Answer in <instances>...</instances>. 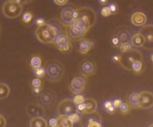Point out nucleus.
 Returning a JSON list of instances; mask_svg holds the SVG:
<instances>
[{
  "label": "nucleus",
  "mask_w": 153,
  "mask_h": 127,
  "mask_svg": "<svg viewBox=\"0 0 153 127\" xmlns=\"http://www.w3.org/2000/svg\"><path fill=\"white\" fill-rule=\"evenodd\" d=\"M56 23H45L42 26H38L35 29V35L39 42L45 44L53 43L57 35L62 32Z\"/></svg>",
  "instance_id": "obj_1"
},
{
  "label": "nucleus",
  "mask_w": 153,
  "mask_h": 127,
  "mask_svg": "<svg viewBox=\"0 0 153 127\" xmlns=\"http://www.w3.org/2000/svg\"><path fill=\"white\" fill-rule=\"evenodd\" d=\"M45 78L51 82L60 81L64 76L65 68L60 61L56 60L48 61L45 66Z\"/></svg>",
  "instance_id": "obj_2"
},
{
  "label": "nucleus",
  "mask_w": 153,
  "mask_h": 127,
  "mask_svg": "<svg viewBox=\"0 0 153 127\" xmlns=\"http://www.w3.org/2000/svg\"><path fill=\"white\" fill-rule=\"evenodd\" d=\"M2 12L6 18H17L23 12V5L15 0H7L2 5Z\"/></svg>",
  "instance_id": "obj_3"
},
{
  "label": "nucleus",
  "mask_w": 153,
  "mask_h": 127,
  "mask_svg": "<svg viewBox=\"0 0 153 127\" xmlns=\"http://www.w3.org/2000/svg\"><path fill=\"white\" fill-rule=\"evenodd\" d=\"M136 60L143 61L142 53L137 49H131L128 52L122 53L120 65L126 70L131 71V65Z\"/></svg>",
  "instance_id": "obj_4"
},
{
  "label": "nucleus",
  "mask_w": 153,
  "mask_h": 127,
  "mask_svg": "<svg viewBox=\"0 0 153 127\" xmlns=\"http://www.w3.org/2000/svg\"><path fill=\"white\" fill-rule=\"evenodd\" d=\"M77 8L79 11L78 18L90 29L97 21V14L93 8L89 6H83Z\"/></svg>",
  "instance_id": "obj_5"
},
{
  "label": "nucleus",
  "mask_w": 153,
  "mask_h": 127,
  "mask_svg": "<svg viewBox=\"0 0 153 127\" xmlns=\"http://www.w3.org/2000/svg\"><path fill=\"white\" fill-rule=\"evenodd\" d=\"M53 44L61 52H68L72 49L71 41L69 40L65 32H60L57 35Z\"/></svg>",
  "instance_id": "obj_6"
},
{
  "label": "nucleus",
  "mask_w": 153,
  "mask_h": 127,
  "mask_svg": "<svg viewBox=\"0 0 153 127\" xmlns=\"http://www.w3.org/2000/svg\"><path fill=\"white\" fill-rule=\"evenodd\" d=\"M98 104L96 100L92 98H86L83 103L76 105V112L82 115H89L97 111Z\"/></svg>",
  "instance_id": "obj_7"
},
{
  "label": "nucleus",
  "mask_w": 153,
  "mask_h": 127,
  "mask_svg": "<svg viewBox=\"0 0 153 127\" xmlns=\"http://www.w3.org/2000/svg\"><path fill=\"white\" fill-rule=\"evenodd\" d=\"M86 79L83 75L75 76L69 84V90L74 94L81 93L86 88Z\"/></svg>",
  "instance_id": "obj_8"
},
{
  "label": "nucleus",
  "mask_w": 153,
  "mask_h": 127,
  "mask_svg": "<svg viewBox=\"0 0 153 127\" xmlns=\"http://www.w3.org/2000/svg\"><path fill=\"white\" fill-rule=\"evenodd\" d=\"M140 32L144 36L145 43L143 47L146 49H153V25L147 24L141 26Z\"/></svg>",
  "instance_id": "obj_9"
},
{
  "label": "nucleus",
  "mask_w": 153,
  "mask_h": 127,
  "mask_svg": "<svg viewBox=\"0 0 153 127\" xmlns=\"http://www.w3.org/2000/svg\"><path fill=\"white\" fill-rule=\"evenodd\" d=\"M56 111L58 115H69L76 112V106L71 99H64L59 102Z\"/></svg>",
  "instance_id": "obj_10"
},
{
  "label": "nucleus",
  "mask_w": 153,
  "mask_h": 127,
  "mask_svg": "<svg viewBox=\"0 0 153 127\" xmlns=\"http://www.w3.org/2000/svg\"><path fill=\"white\" fill-rule=\"evenodd\" d=\"M74 9L75 8L72 5H68L63 8L60 12V23L66 28L73 23V11Z\"/></svg>",
  "instance_id": "obj_11"
},
{
  "label": "nucleus",
  "mask_w": 153,
  "mask_h": 127,
  "mask_svg": "<svg viewBox=\"0 0 153 127\" xmlns=\"http://www.w3.org/2000/svg\"><path fill=\"white\" fill-rule=\"evenodd\" d=\"M153 106V93L148 90L139 93V108L143 109H150Z\"/></svg>",
  "instance_id": "obj_12"
},
{
  "label": "nucleus",
  "mask_w": 153,
  "mask_h": 127,
  "mask_svg": "<svg viewBox=\"0 0 153 127\" xmlns=\"http://www.w3.org/2000/svg\"><path fill=\"white\" fill-rule=\"evenodd\" d=\"M65 32L67 34L69 40L71 42L80 41L82 39L84 38L86 35V33L80 31L76 28H75L74 26H72V25L68 26Z\"/></svg>",
  "instance_id": "obj_13"
},
{
  "label": "nucleus",
  "mask_w": 153,
  "mask_h": 127,
  "mask_svg": "<svg viewBox=\"0 0 153 127\" xmlns=\"http://www.w3.org/2000/svg\"><path fill=\"white\" fill-rule=\"evenodd\" d=\"M55 100V94L53 92L50 91V90L42 91L39 95V101H40L41 105L43 106L51 107L52 105H53Z\"/></svg>",
  "instance_id": "obj_14"
},
{
  "label": "nucleus",
  "mask_w": 153,
  "mask_h": 127,
  "mask_svg": "<svg viewBox=\"0 0 153 127\" xmlns=\"http://www.w3.org/2000/svg\"><path fill=\"white\" fill-rule=\"evenodd\" d=\"M96 72V66L94 61H83L80 68V73L83 76L89 77L93 76Z\"/></svg>",
  "instance_id": "obj_15"
},
{
  "label": "nucleus",
  "mask_w": 153,
  "mask_h": 127,
  "mask_svg": "<svg viewBox=\"0 0 153 127\" xmlns=\"http://www.w3.org/2000/svg\"><path fill=\"white\" fill-rule=\"evenodd\" d=\"M27 115L30 117L43 116L45 115V110L42 105H38L37 103H31L26 107Z\"/></svg>",
  "instance_id": "obj_16"
},
{
  "label": "nucleus",
  "mask_w": 153,
  "mask_h": 127,
  "mask_svg": "<svg viewBox=\"0 0 153 127\" xmlns=\"http://www.w3.org/2000/svg\"><path fill=\"white\" fill-rule=\"evenodd\" d=\"M131 22L137 27H141L147 22V17L142 11H135L131 16Z\"/></svg>",
  "instance_id": "obj_17"
},
{
  "label": "nucleus",
  "mask_w": 153,
  "mask_h": 127,
  "mask_svg": "<svg viewBox=\"0 0 153 127\" xmlns=\"http://www.w3.org/2000/svg\"><path fill=\"white\" fill-rule=\"evenodd\" d=\"M114 35L118 37L120 43H123V42L126 41H130V31L126 26H120V27L117 28L114 32Z\"/></svg>",
  "instance_id": "obj_18"
},
{
  "label": "nucleus",
  "mask_w": 153,
  "mask_h": 127,
  "mask_svg": "<svg viewBox=\"0 0 153 127\" xmlns=\"http://www.w3.org/2000/svg\"><path fill=\"white\" fill-rule=\"evenodd\" d=\"M89 116L88 117L86 121V126L87 127H101L102 123H101V116L96 112L94 113L89 114Z\"/></svg>",
  "instance_id": "obj_19"
},
{
  "label": "nucleus",
  "mask_w": 153,
  "mask_h": 127,
  "mask_svg": "<svg viewBox=\"0 0 153 127\" xmlns=\"http://www.w3.org/2000/svg\"><path fill=\"white\" fill-rule=\"evenodd\" d=\"M95 43L92 40H89L87 38H83L81 40H80L79 43V47H78V52L82 55H86L87 54L89 51L92 49Z\"/></svg>",
  "instance_id": "obj_20"
},
{
  "label": "nucleus",
  "mask_w": 153,
  "mask_h": 127,
  "mask_svg": "<svg viewBox=\"0 0 153 127\" xmlns=\"http://www.w3.org/2000/svg\"><path fill=\"white\" fill-rule=\"evenodd\" d=\"M130 43H131L132 46L134 47H143L145 43V38L144 36L140 32H137L132 35L130 38Z\"/></svg>",
  "instance_id": "obj_21"
},
{
  "label": "nucleus",
  "mask_w": 153,
  "mask_h": 127,
  "mask_svg": "<svg viewBox=\"0 0 153 127\" xmlns=\"http://www.w3.org/2000/svg\"><path fill=\"white\" fill-rule=\"evenodd\" d=\"M30 127H47L48 126V122L43 117V116L32 117L29 120Z\"/></svg>",
  "instance_id": "obj_22"
},
{
  "label": "nucleus",
  "mask_w": 153,
  "mask_h": 127,
  "mask_svg": "<svg viewBox=\"0 0 153 127\" xmlns=\"http://www.w3.org/2000/svg\"><path fill=\"white\" fill-rule=\"evenodd\" d=\"M145 65L142 60H136L131 65V71L135 75H140L145 71Z\"/></svg>",
  "instance_id": "obj_23"
},
{
  "label": "nucleus",
  "mask_w": 153,
  "mask_h": 127,
  "mask_svg": "<svg viewBox=\"0 0 153 127\" xmlns=\"http://www.w3.org/2000/svg\"><path fill=\"white\" fill-rule=\"evenodd\" d=\"M128 103L130 104L132 109L139 108V93H137V92L131 93L128 96Z\"/></svg>",
  "instance_id": "obj_24"
},
{
  "label": "nucleus",
  "mask_w": 153,
  "mask_h": 127,
  "mask_svg": "<svg viewBox=\"0 0 153 127\" xmlns=\"http://www.w3.org/2000/svg\"><path fill=\"white\" fill-rule=\"evenodd\" d=\"M42 57L39 55H33L29 60V66L32 70L42 66Z\"/></svg>",
  "instance_id": "obj_25"
},
{
  "label": "nucleus",
  "mask_w": 153,
  "mask_h": 127,
  "mask_svg": "<svg viewBox=\"0 0 153 127\" xmlns=\"http://www.w3.org/2000/svg\"><path fill=\"white\" fill-rule=\"evenodd\" d=\"M56 118L58 120V123L59 127H72L74 126L69 120L68 115H59Z\"/></svg>",
  "instance_id": "obj_26"
},
{
  "label": "nucleus",
  "mask_w": 153,
  "mask_h": 127,
  "mask_svg": "<svg viewBox=\"0 0 153 127\" xmlns=\"http://www.w3.org/2000/svg\"><path fill=\"white\" fill-rule=\"evenodd\" d=\"M11 89L9 86L4 82H0V100H4L9 96Z\"/></svg>",
  "instance_id": "obj_27"
},
{
  "label": "nucleus",
  "mask_w": 153,
  "mask_h": 127,
  "mask_svg": "<svg viewBox=\"0 0 153 127\" xmlns=\"http://www.w3.org/2000/svg\"><path fill=\"white\" fill-rule=\"evenodd\" d=\"M118 109H119V112H120L121 115H126L130 113L132 108L128 102H125V103L124 102H123V103H121V105L120 106V107L118 108Z\"/></svg>",
  "instance_id": "obj_28"
},
{
  "label": "nucleus",
  "mask_w": 153,
  "mask_h": 127,
  "mask_svg": "<svg viewBox=\"0 0 153 127\" xmlns=\"http://www.w3.org/2000/svg\"><path fill=\"white\" fill-rule=\"evenodd\" d=\"M34 18V14L32 11H26L23 14V16H22V22H23V24L27 25L29 24L32 21Z\"/></svg>",
  "instance_id": "obj_29"
},
{
  "label": "nucleus",
  "mask_w": 153,
  "mask_h": 127,
  "mask_svg": "<svg viewBox=\"0 0 153 127\" xmlns=\"http://www.w3.org/2000/svg\"><path fill=\"white\" fill-rule=\"evenodd\" d=\"M33 70V74L35 77H38V78L43 79L45 77L46 75V70H45V68L43 66H41L39 68H35V69L32 70Z\"/></svg>",
  "instance_id": "obj_30"
},
{
  "label": "nucleus",
  "mask_w": 153,
  "mask_h": 127,
  "mask_svg": "<svg viewBox=\"0 0 153 127\" xmlns=\"http://www.w3.org/2000/svg\"><path fill=\"white\" fill-rule=\"evenodd\" d=\"M69 120H71V122L72 123V124H76L79 123L81 121V116L80 115V113L78 112H74V113L71 114V115H68Z\"/></svg>",
  "instance_id": "obj_31"
},
{
  "label": "nucleus",
  "mask_w": 153,
  "mask_h": 127,
  "mask_svg": "<svg viewBox=\"0 0 153 127\" xmlns=\"http://www.w3.org/2000/svg\"><path fill=\"white\" fill-rule=\"evenodd\" d=\"M119 49H120V51L122 53H124V52H128V51L132 49V45L129 41L123 42V43H120Z\"/></svg>",
  "instance_id": "obj_32"
},
{
  "label": "nucleus",
  "mask_w": 153,
  "mask_h": 127,
  "mask_svg": "<svg viewBox=\"0 0 153 127\" xmlns=\"http://www.w3.org/2000/svg\"><path fill=\"white\" fill-rule=\"evenodd\" d=\"M30 86L31 87H43V81H42V79L35 77V78L32 79V81H31Z\"/></svg>",
  "instance_id": "obj_33"
},
{
  "label": "nucleus",
  "mask_w": 153,
  "mask_h": 127,
  "mask_svg": "<svg viewBox=\"0 0 153 127\" xmlns=\"http://www.w3.org/2000/svg\"><path fill=\"white\" fill-rule=\"evenodd\" d=\"M85 99L86 98L83 97V95L80 94V93H77V94H75V96L74 97L72 101H73V103H74L75 106H76V105H79V104H81V103H83V102L85 101Z\"/></svg>",
  "instance_id": "obj_34"
},
{
  "label": "nucleus",
  "mask_w": 153,
  "mask_h": 127,
  "mask_svg": "<svg viewBox=\"0 0 153 127\" xmlns=\"http://www.w3.org/2000/svg\"><path fill=\"white\" fill-rule=\"evenodd\" d=\"M109 9H110V12H111L112 15H115L119 12V6L117 3L115 2H110V3L107 4Z\"/></svg>",
  "instance_id": "obj_35"
},
{
  "label": "nucleus",
  "mask_w": 153,
  "mask_h": 127,
  "mask_svg": "<svg viewBox=\"0 0 153 127\" xmlns=\"http://www.w3.org/2000/svg\"><path fill=\"white\" fill-rule=\"evenodd\" d=\"M101 15L103 17H109L110 16H111V12H110V9H109L108 6L107 5H104V6L101 8Z\"/></svg>",
  "instance_id": "obj_36"
},
{
  "label": "nucleus",
  "mask_w": 153,
  "mask_h": 127,
  "mask_svg": "<svg viewBox=\"0 0 153 127\" xmlns=\"http://www.w3.org/2000/svg\"><path fill=\"white\" fill-rule=\"evenodd\" d=\"M110 42H111V45L113 46V47H118L120 46V40H119L118 37H117V36H115L114 35H113V37L111 38V40H110Z\"/></svg>",
  "instance_id": "obj_37"
},
{
  "label": "nucleus",
  "mask_w": 153,
  "mask_h": 127,
  "mask_svg": "<svg viewBox=\"0 0 153 127\" xmlns=\"http://www.w3.org/2000/svg\"><path fill=\"white\" fill-rule=\"evenodd\" d=\"M48 126L51 127H59L57 118H51V119H50L49 122H48Z\"/></svg>",
  "instance_id": "obj_38"
},
{
  "label": "nucleus",
  "mask_w": 153,
  "mask_h": 127,
  "mask_svg": "<svg viewBox=\"0 0 153 127\" xmlns=\"http://www.w3.org/2000/svg\"><path fill=\"white\" fill-rule=\"evenodd\" d=\"M123 103V100L121 99H115L112 101V105H113V107H115L116 109H118V108L120 107V106L121 105V103Z\"/></svg>",
  "instance_id": "obj_39"
},
{
  "label": "nucleus",
  "mask_w": 153,
  "mask_h": 127,
  "mask_svg": "<svg viewBox=\"0 0 153 127\" xmlns=\"http://www.w3.org/2000/svg\"><path fill=\"white\" fill-rule=\"evenodd\" d=\"M53 2L58 6H65L68 4V0H53Z\"/></svg>",
  "instance_id": "obj_40"
},
{
  "label": "nucleus",
  "mask_w": 153,
  "mask_h": 127,
  "mask_svg": "<svg viewBox=\"0 0 153 127\" xmlns=\"http://www.w3.org/2000/svg\"><path fill=\"white\" fill-rule=\"evenodd\" d=\"M45 23H46V21H45V19L42 18V17H38V18H36L35 20V24L37 26H42V25L45 24Z\"/></svg>",
  "instance_id": "obj_41"
},
{
  "label": "nucleus",
  "mask_w": 153,
  "mask_h": 127,
  "mask_svg": "<svg viewBox=\"0 0 153 127\" xmlns=\"http://www.w3.org/2000/svg\"><path fill=\"white\" fill-rule=\"evenodd\" d=\"M32 91L34 95H40V93L43 91V87H31Z\"/></svg>",
  "instance_id": "obj_42"
},
{
  "label": "nucleus",
  "mask_w": 153,
  "mask_h": 127,
  "mask_svg": "<svg viewBox=\"0 0 153 127\" xmlns=\"http://www.w3.org/2000/svg\"><path fill=\"white\" fill-rule=\"evenodd\" d=\"M111 60L113 62L116 63V64H120V61H121V55H113L111 57Z\"/></svg>",
  "instance_id": "obj_43"
},
{
  "label": "nucleus",
  "mask_w": 153,
  "mask_h": 127,
  "mask_svg": "<svg viewBox=\"0 0 153 127\" xmlns=\"http://www.w3.org/2000/svg\"><path fill=\"white\" fill-rule=\"evenodd\" d=\"M7 125V121L5 117L0 114V127H5Z\"/></svg>",
  "instance_id": "obj_44"
},
{
  "label": "nucleus",
  "mask_w": 153,
  "mask_h": 127,
  "mask_svg": "<svg viewBox=\"0 0 153 127\" xmlns=\"http://www.w3.org/2000/svg\"><path fill=\"white\" fill-rule=\"evenodd\" d=\"M112 106H113V105H112V101H110V100H106L105 102H104V103H103L102 105L103 109H104V111L107 110V109L110 107H111Z\"/></svg>",
  "instance_id": "obj_45"
},
{
  "label": "nucleus",
  "mask_w": 153,
  "mask_h": 127,
  "mask_svg": "<svg viewBox=\"0 0 153 127\" xmlns=\"http://www.w3.org/2000/svg\"><path fill=\"white\" fill-rule=\"evenodd\" d=\"M117 109H116V108L113 107V106H112L111 107L109 108V109H107V110H106L105 112H107V114H109V115H114V114L117 112Z\"/></svg>",
  "instance_id": "obj_46"
},
{
  "label": "nucleus",
  "mask_w": 153,
  "mask_h": 127,
  "mask_svg": "<svg viewBox=\"0 0 153 127\" xmlns=\"http://www.w3.org/2000/svg\"><path fill=\"white\" fill-rule=\"evenodd\" d=\"M98 2L100 5L104 6V5H107L109 3V0H98Z\"/></svg>",
  "instance_id": "obj_47"
},
{
  "label": "nucleus",
  "mask_w": 153,
  "mask_h": 127,
  "mask_svg": "<svg viewBox=\"0 0 153 127\" xmlns=\"http://www.w3.org/2000/svg\"><path fill=\"white\" fill-rule=\"evenodd\" d=\"M32 0H25V2H26V3L27 4V3H29V2H32Z\"/></svg>",
  "instance_id": "obj_48"
},
{
  "label": "nucleus",
  "mask_w": 153,
  "mask_h": 127,
  "mask_svg": "<svg viewBox=\"0 0 153 127\" xmlns=\"http://www.w3.org/2000/svg\"><path fill=\"white\" fill-rule=\"evenodd\" d=\"M150 58H151V61H152V62L153 63V53L152 54V55H151V57H150Z\"/></svg>",
  "instance_id": "obj_49"
},
{
  "label": "nucleus",
  "mask_w": 153,
  "mask_h": 127,
  "mask_svg": "<svg viewBox=\"0 0 153 127\" xmlns=\"http://www.w3.org/2000/svg\"><path fill=\"white\" fill-rule=\"evenodd\" d=\"M149 126H153V123L151 124V125H149Z\"/></svg>",
  "instance_id": "obj_50"
},
{
  "label": "nucleus",
  "mask_w": 153,
  "mask_h": 127,
  "mask_svg": "<svg viewBox=\"0 0 153 127\" xmlns=\"http://www.w3.org/2000/svg\"><path fill=\"white\" fill-rule=\"evenodd\" d=\"M0 32H1V26H0Z\"/></svg>",
  "instance_id": "obj_51"
}]
</instances>
